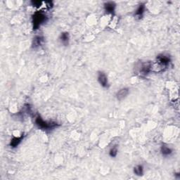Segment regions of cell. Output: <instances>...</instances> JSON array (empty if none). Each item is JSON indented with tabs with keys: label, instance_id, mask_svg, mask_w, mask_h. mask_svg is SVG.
Segmentation results:
<instances>
[{
	"label": "cell",
	"instance_id": "obj_16",
	"mask_svg": "<svg viewBox=\"0 0 180 180\" xmlns=\"http://www.w3.org/2000/svg\"><path fill=\"white\" fill-rule=\"evenodd\" d=\"M45 3L46 4V7L49 9L52 8V7H53V3H52V1H46Z\"/></svg>",
	"mask_w": 180,
	"mask_h": 180
},
{
	"label": "cell",
	"instance_id": "obj_7",
	"mask_svg": "<svg viewBox=\"0 0 180 180\" xmlns=\"http://www.w3.org/2000/svg\"><path fill=\"white\" fill-rule=\"evenodd\" d=\"M115 4L113 1H109V2L105 3L104 4V9L106 13H114L115 9Z\"/></svg>",
	"mask_w": 180,
	"mask_h": 180
},
{
	"label": "cell",
	"instance_id": "obj_10",
	"mask_svg": "<svg viewBox=\"0 0 180 180\" xmlns=\"http://www.w3.org/2000/svg\"><path fill=\"white\" fill-rule=\"evenodd\" d=\"M60 40H61V43L64 45L68 44L69 42V34L68 32H63L61 33V36H60Z\"/></svg>",
	"mask_w": 180,
	"mask_h": 180
},
{
	"label": "cell",
	"instance_id": "obj_4",
	"mask_svg": "<svg viewBox=\"0 0 180 180\" xmlns=\"http://www.w3.org/2000/svg\"><path fill=\"white\" fill-rule=\"evenodd\" d=\"M98 81L103 87H107L109 86V82H108V78L106 75L103 72H99L98 74Z\"/></svg>",
	"mask_w": 180,
	"mask_h": 180
},
{
	"label": "cell",
	"instance_id": "obj_14",
	"mask_svg": "<svg viewBox=\"0 0 180 180\" xmlns=\"http://www.w3.org/2000/svg\"><path fill=\"white\" fill-rule=\"evenodd\" d=\"M109 155L112 158L116 157V156L118 155V148L116 147H113V148H111L110 152H109Z\"/></svg>",
	"mask_w": 180,
	"mask_h": 180
},
{
	"label": "cell",
	"instance_id": "obj_12",
	"mask_svg": "<svg viewBox=\"0 0 180 180\" xmlns=\"http://www.w3.org/2000/svg\"><path fill=\"white\" fill-rule=\"evenodd\" d=\"M160 151H161V154L163 156H168L172 153V149L165 146H162L161 148H160Z\"/></svg>",
	"mask_w": 180,
	"mask_h": 180
},
{
	"label": "cell",
	"instance_id": "obj_5",
	"mask_svg": "<svg viewBox=\"0 0 180 180\" xmlns=\"http://www.w3.org/2000/svg\"><path fill=\"white\" fill-rule=\"evenodd\" d=\"M151 70H152V65L151 63H145L141 66L140 73L142 75H146L151 71Z\"/></svg>",
	"mask_w": 180,
	"mask_h": 180
},
{
	"label": "cell",
	"instance_id": "obj_8",
	"mask_svg": "<svg viewBox=\"0 0 180 180\" xmlns=\"http://www.w3.org/2000/svg\"><path fill=\"white\" fill-rule=\"evenodd\" d=\"M44 42V39L41 36H36L32 41V48H37L41 46Z\"/></svg>",
	"mask_w": 180,
	"mask_h": 180
},
{
	"label": "cell",
	"instance_id": "obj_9",
	"mask_svg": "<svg viewBox=\"0 0 180 180\" xmlns=\"http://www.w3.org/2000/svg\"><path fill=\"white\" fill-rule=\"evenodd\" d=\"M145 11V6L144 4H140L139 7H138V9H136V12L134 13V16L138 17L139 19H141V18L143 16L144 13Z\"/></svg>",
	"mask_w": 180,
	"mask_h": 180
},
{
	"label": "cell",
	"instance_id": "obj_3",
	"mask_svg": "<svg viewBox=\"0 0 180 180\" xmlns=\"http://www.w3.org/2000/svg\"><path fill=\"white\" fill-rule=\"evenodd\" d=\"M157 63L160 68L163 67H167L169 65V64L170 63V58L169 57L165 55H159L157 56Z\"/></svg>",
	"mask_w": 180,
	"mask_h": 180
},
{
	"label": "cell",
	"instance_id": "obj_1",
	"mask_svg": "<svg viewBox=\"0 0 180 180\" xmlns=\"http://www.w3.org/2000/svg\"><path fill=\"white\" fill-rule=\"evenodd\" d=\"M46 16L43 11H37L34 13L32 16V24H33V29L36 30L40 27L42 24L46 21Z\"/></svg>",
	"mask_w": 180,
	"mask_h": 180
},
{
	"label": "cell",
	"instance_id": "obj_2",
	"mask_svg": "<svg viewBox=\"0 0 180 180\" xmlns=\"http://www.w3.org/2000/svg\"><path fill=\"white\" fill-rule=\"evenodd\" d=\"M35 123L39 128L42 130H52L58 126V124L55 122H46L44 121L40 116H37L35 119Z\"/></svg>",
	"mask_w": 180,
	"mask_h": 180
},
{
	"label": "cell",
	"instance_id": "obj_6",
	"mask_svg": "<svg viewBox=\"0 0 180 180\" xmlns=\"http://www.w3.org/2000/svg\"><path fill=\"white\" fill-rule=\"evenodd\" d=\"M129 91L128 88H123V89H121L120 91H118L116 94V97L117 99L119 100V101H122L124 99H125L127 97V96L129 94Z\"/></svg>",
	"mask_w": 180,
	"mask_h": 180
},
{
	"label": "cell",
	"instance_id": "obj_11",
	"mask_svg": "<svg viewBox=\"0 0 180 180\" xmlns=\"http://www.w3.org/2000/svg\"><path fill=\"white\" fill-rule=\"evenodd\" d=\"M22 139H23V136H19V137L13 138L12 140L11 141L10 145H11V146L13 147V148H15V147L19 146V144L21 142Z\"/></svg>",
	"mask_w": 180,
	"mask_h": 180
},
{
	"label": "cell",
	"instance_id": "obj_15",
	"mask_svg": "<svg viewBox=\"0 0 180 180\" xmlns=\"http://www.w3.org/2000/svg\"><path fill=\"white\" fill-rule=\"evenodd\" d=\"M42 1H31V4H32L33 7H40L42 5Z\"/></svg>",
	"mask_w": 180,
	"mask_h": 180
},
{
	"label": "cell",
	"instance_id": "obj_13",
	"mask_svg": "<svg viewBox=\"0 0 180 180\" xmlns=\"http://www.w3.org/2000/svg\"><path fill=\"white\" fill-rule=\"evenodd\" d=\"M134 173L137 176H142L144 174V168L142 165H137L134 168Z\"/></svg>",
	"mask_w": 180,
	"mask_h": 180
}]
</instances>
